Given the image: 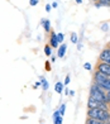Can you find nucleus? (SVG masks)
Returning a JSON list of instances; mask_svg holds the SVG:
<instances>
[{
    "label": "nucleus",
    "instance_id": "1",
    "mask_svg": "<svg viewBox=\"0 0 110 124\" xmlns=\"http://www.w3.org/2000/svg\"><path fill=\"white\" fill-rule=\"evenodd\" d=\"M109 116H110L109 110L101 109V108H89V111H87V118L101 120V122H106Z\"/></svg>",
    "mask_w": 110,
    "mask_h": 124
},
{
    "label": "nucleus",
    "instance_id": "2",
    "mask_svg": "<svg viewBox=\"0 0 110 124\" xmlns=\"http://www.w3.org/2000/svg\"><path fill=\"white\" fill-rule=\"evenodd\" d=\"M90 98L95 99L96 101H101V103H106L108 104V96H106V93L105 90H103L99 85L94 84L91 86V90H90Z\"/></svg>",
    "mask_w": 110,
    "mask_h": 124
},
{
    "label": "nucleus",
    "instance_id": "3",
    "mask_svg": "<svg viewBox=\"0 0 110 124\" xmlns=\"http://www.w3.org/2000/svg\"><path fill=\"white\" fill-rule=\"evenodd\" d=\"M96 71L101 72V74H104V75H106V76L110 77V65L109 63H105V62H99Z\"/></svg>",
    "mask_w": 110,
    "mask_h": 124
},
{
    "label": "nucleus",
    "instance_id": "4",
    "mask_svg": "<svg viewBox=\"0 0 110 124\" xmlns=\"http://www.w3.org/2000/svg\"><path fill=\"white\" fill-rule=\"evenodd\" d=\"M100 61L110 65V47H106V48H104L101 51V53H100Z\"/></svg>",
    "mask_w": 110,
    "mask_h": 124
},
{
    "label": "nucleus",
    "instance_id": "5",
    "mask_svg": "<svg viewBox=\"0 0 110 124\" xmlns=\"http://www.w3.org/2000/svg\"><path fill=\"white\" fill-rule=\"evenodd\" d=\"M51 44H49V46H51L52 48H57L58 47V42H57V34L54 32H52L51 31Z\"/></svg>",
    "mask_w": 110,
    "mask_h": 124
},
{
    "label": "nucleus",
    "instance_id": "6",
    "mask_svg": "<svg viewBox=\"0 0 110 124\" xmlns=\"http://www.w3.org/2000/svg\"><path fill=\"white\" fill-rule=\"evenodd\" d=\"M66 48H67V47H66V44H61V47L58 48V52H57V56H58L59 58H62L63 56H65V53H66Z\"/></svg>",
    "mask_w": 110,
    "mask_h": 124
},
{
    "label": "nucleus",
    "instance_id": "7",
    "mask_svg": "<svg viewBox=\"0 0 110 124\" xmlns=\"http://www.w3.org/2000/svg\"><path fill=\"white\" fill-rule=\"evenodd\" d=\"M99 103H100V101H96L95 99H92V98H89V108H97L99 106Z\"/></svg>",
    "mask_w": 110,
    "mask_h": 124
},
{
    "label": "nucleus",
    "instance_id": "8",
    "mask_svg": "<svg viewBox=\"0 0 110 124\" xmlns=\"http://www.w3.org/2000/svg\"><path fill=\"white\" fill-rule=\"evenodd\" d=\"M86 124H106L105 122H101V120H96V119H91V118H87Z\"/></svg>",
    "mask_w": 110,
    "mask_h": 124
},
{
    "label": "nucleus",
    "instance_id": "9",
    "mask_svg": "<svg viewBox=\"0 0 110 124\" xmlns=\"http://www.w3.org/2000/svg\"><path fill=\"white\" fill-rule=\"evenodd\" d=\"M96 7H110V0H100L96 3Z\"/></svg>",
    "mask_w": 110,
    "mask_h": 124
},
{
    "label": "nucleus",
    "instance_id": "10",
    "mask_svg": "<svg viewBox=\"0 0 110 124\" xmlns=\"http://www.w3.org/2000/svg\"><path fill=\"white\" fill-rule=\"evenodd\" d=\"M42 24H43V27H44L46 32H49V28H51V22L47 20V19H43L42 20Z\"/></svg>",
    "mask_w": 110,
    "mask_h": 124
},
{
    "label": "nucleus",
    "instance_id": "11",
    "mask_svg": "<svg viewBox=\"0 0 110 124\" xmlns=\"http://www.w3.org/2000/svg\"><path fill=\"white\" fill-rule=\"evenodd\" d=\"M54 90H56V93L61 94V93L63 91V85H62L61 82H57V84H56V86H54Z\"/></svg>",
    "mask_w": 110,
    "mask_h": 124
},
{
    "label": "nucleus",
    "instance_id": "12",
    "mask_svg": "<svg viewBox=\"0 0 110 124\" xmlns=\"http://www.w3.org/2000/svg\"><path fill=\"white\" fill-rule=\"evenodd\" d=\"M44 53H46L47 56H51V53H52V47L49 46V44H47V46L44 47Z\"/></svg>",
    "mask_w": 110,
    "mask_h": 124
},
{
    "label": "nucleus",
    "instance_id": "13",
    "mask_svg": "<svg viewBox=\"0 0 110 124\" xmlns=\"http://www.w3.org/2000/svg\"><path fill=\"white\" fill-rule=\"evenodd\" d=\"M41 81H42L41 84H42V87H43V90H47V89H48V82H47V80L42 77V78H41Z\"/></svg>",
    "mask_w": 110,
    "mask_h": 124
},
{
    "label": "nucleus",
    "instance_id": "14",
    "mask_svg": "<svg viewBox=\"0 0 110 124\" xmlns=\"http://www.w3.org/2000/svg\"><path fill=\"white\" fill-rule=\"evenodd\" d=\"M53 124H62V115H58L57 118H54L53 119Z\"/></svg>",
    "mask_w": 110,
    "mask_h": 124
},
{
    "label": "nucleus",
    "instance_id": "15",
    "mask_svg": "<svg viewBox=\"0 0 110 124\" xmlns=\"http://www.w3.org/2000/svg\"><path fill=\"white\" fill-rule=\"evenodd\" d=\"M71 42L77 43V36H76V33H72V34H71Z\"/></svg>",
    "mask_w": 110,
    "mask_h": 124
},
{
    "label": "nucleus",
    "instance_id": "16",
    "mask_svg": "<svg viewBox=\"0 0 110 124\" xmlns=\"http://www.w3.org/2000/svg\"><path fill=\"white\" fill-rule=\"evenodd\" d=\"M65 110H66V105L62 104V105H61V108H59V110H58V111H59V114H61L62 116H63V114H65Z\"/></svg>",
    "mask_w": 110,
    "mask_h": 124
},
{
    "label": "nucleus",
    "instance_id": "17",
    "mask_svg": "<svg viewBox=\"0 0 110 124\" xmlns=\"http://www.w3.org/2000/svg\"><path fill=\"white\" fill-rule=\"evenodd\" d=\"M57 42L58 43L63 42V34H62V33H58V34H57Z\"/></svg>",
    "mask_w": 110,
    "mask_h": 124
},
{
    "label": "nucleus",
    "instance_id": "18",
    "mask_svg": "<svg viewBox=\"0 0 110 124\" xmlns=\"http://www.w3.org/2000/svg\"><path fill=\"white\" fill-rule=\"evenodd\" d=\"M70 80H71V76L67 75V76H66V78H65V85H68V84H70Z\"/></svg>",
    "mask_w": 110,
    "mask_h": 124
},
{
    "label": "nucleus",
    "instance_id": "19",
    "mask_svg": "<svg viewBox=\"0 0 110 124\" xmlns=\"http://www.w3.org/2000/svg\"><path fill=\"white\" fill-rule=\"evenodd\" d=\"M29 4L32 5V7H34V5L38 4V0H29Z\"/></svg>",
    "mask_w": 110,
    "mask_h": 124
},
{
    "label": "nucleus",
    "instance_id": "20",
    "mask_svg": "<svg viewBox=\"0 0 110 124\" xmlns=\"http://www.w3.org/2000/svg\"><path fill=\"white\" fill-rule=\"evenodd\" d=\"M84 69H85V70H91V65L89 63V62H87V63L84 65Z\"/></svg>",
    "mask_w": 110,
    "mask_h": 124
},
{
    "label": "nucleus",
    "instance_id": "21",
    "mask_svg": "<svg viewBox=\"0 0 110 124\" xmlns=\"http://www.w3.org/2000/svg\"><path fill=\"white\" fill-rule=\"evenodd\" d=\"M46 12H51V5H49V4L46 5Z\"/></svg>",
    "mask_w": 110,
    "mask_h": 124
},
{
    "label": "nucleus",
    "instance_id": "22",
    "mask_svg": "<svg viewBox=\"0 0 110 124\" xmlns=\"http://www.w3.org/2000/svg\"><path fill=\"white\" fill-rule=\"evenodd\" d=\"M58 115H61V114H59V111H56V113L53 114V119H54V118H57Z\"/></svg>",
    "mask_w": 110,
    "mask_h": 124
},
{
    "label": "nucleus",
    "instance_id": "23",
    "mask_svg": "<svg viewBox=\"0 0 110 124\" xmlns=\"http://www.w3.org/2000/svg\"><path fill=\"white\" fill-rule=\"evenodd\" d=\"M106 96H108V103H110V91H106Z\"/></svg>",
    "mask_w": 110,
    "mask_h": 124
},
{
    "label": "nucleus",
    "instance_id": "24",
    "mask_svg": "<svg viewBox=\"0 0 110 124\" xmlns=\"http://www.w3.org/2000/svg\"><path fill=\"white\" fill-rule=\"evenodd\" d=\"M103 29H104V31H106V29H108V25H106V24H104V25H103Z\"/></svg>",
    "mask_w": 110,
    "mask_h": 124
},
{
    "label": "nucleus",
    "instance_id": "25",
    "mask_svg": "<svg viewBox=\"0 0 110 124\" xmlns=\"http://www.w3.org/2000/svg\"><path fill=\"white\" fill-rule=\"evenodd\" d=\"M68 93H70L71 96H73V95H75V91H72V90H71V91H68Z\"/></svg>",
    "mask_w": 110,
    "mask_h": 124
},
{
    "label": "nucleus",
    "instance_id": "26",
    "mask_svg": "<svg viewBox=\"0 0 110 124\" xmlns=\"http://www.w3.org/2000/svg\"><path fill=\"white\" fill-rule=\"evenodd\" d=\"M81 1H82V0H76V3H77V4H81Z\"/></svg>",
    "mask_w": 110,
    "mask_h": 124
},
{
    "label": "nucleus",
    "instance_id": "27",
    "mask_svg": "<svg viewBox=\"0 0 110 124\" xmlns=\"http://www.w3.org/2000/svg\"><path fill=\"white\" fill-rule=\"evenodd\" d=\"M94 1H100V0H94Z\"/></svg>",
    "mask_w": 110,
    "mask_h": 124
},
{
    "label": "nucleus",
    "instance_id": "28",
    "mask_svg": "<svg viewBox=\"0 0 110 124\" xmlns=\"http://www.w3.org/2000/svg\"><path fill=\"white\" fill-rule=\"evenodd\" d=\"M109 47H110V42H109Z\"/></svg>",
    "mask_w": 110,
    "mask_h": 124
}]
</instances>
